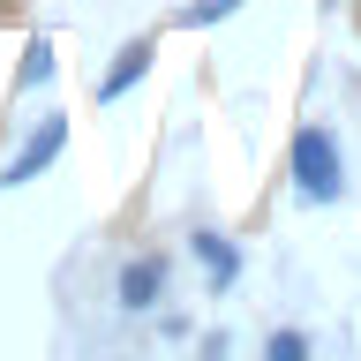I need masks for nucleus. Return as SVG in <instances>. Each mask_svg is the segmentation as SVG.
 <instances>
[{"label":"nucleus","mask_w":361,"mask_h":361,"mask_svg":"<svg viewBox=\"0 0 361 361\" xmlns=\"http://www.w3.org/2000/svg\"><path fill=\"white\" fill-rule=\"evenodd\" d=\"M293 188H301V203H338L346 196V166H338V143L331 128H293Z\"/></svg>","instance_id":"obj_1"},{"label":"nucleus","mask_w":361,"mask_h":361,"mask_svg":"<svg viewBox=\"0 0 361 361\" xmlns=\"http://www.w3.org/2000/svg\"><path fill=\"white\" fill-rule=\"evenodd\" d=\"M68 151V113H53V121H45L38 135H30V143H23L16 158H8V166H0V188H23V180H38L45 166H53V158Z\"/></svg>","instance_id":"obj_2"},{"label":"nucleus","mask_w":361,"mask_h":361,"mask_svg":"<svg viewBox=\"0 0 361 361\" xmlns=\"http://www.w3.org/2000/svg\"><path fill=\"white\" fill-rule=\"evenodd\" d=\"M113 293H121V309H158L166 301V256H128Z\"/></svg>","instance_id":"obj_3"},{"label":"nucleus","mask_w":361,"mask_h":361,"mask_svg":"<svg viewBox=\"0 0 361 361\" xmlns=\"http://www.w3.org/2000/svg\"><path fill=\"white\" fill-rule=\"evenodd\" d=\"M188 248H196V264H203V279H211V293H226L233 279H241V248L226 241V233H211V226H203Z\"/></svg>","instance_id":"obj_4"},{"label":"nucleus","mask_w":361,"mask_h":361,"mask_svg":"<svg viewBox=\"0 0 361 361\" xmlns=\"http://www.w3.org/2000/svg\"><path fill=\"white\" fill-rule=\"evenodd\" d=\"M151 53H158L151 38H128V45H121V53H113V68H106V83H98V106H113V98H121L128 83H143V68H151Z\"/></svg>","instance_id":"obj_5"},{"label":"nucleus","mask_w":361,"mask_h":361,"mask_svg":"<svg viewBox=\"0 0 361 361\" xmlns=\"http://www.w3.org/2000/svg\"><path fill=\"white\" fill-rule=\"evenodd\" d=\"M233 8H241V0H180V30H203V23H226V16H233Z\"/></svg>","instance_id":"obj_6"},{"label":"nucleus","mask_w":361,"mask_h":361,"mask_svg":"<svg viewBox=\"0 0 361 361\" xmlns=\"http://www.w3.org/2000/svg\"><path fill=\"white\" fill-rule=\"evenodd\" d=\"M45 75H53V45L38 38V45H30V53H23V75H16V83H23V90H38Z\"/></svg>","instance_id":"obj_7"},{"label":"nucleus","mask_w":361,"mask_h":361,"mask_svg":"<svg viewBox=\"0 0 361 361\" xmlns=\"http://www.w3.org/2000/svg\"><path fill=\"white\" fill-rule=\"evenodd\" d=\"M264 354H271V361H301V354H309V338H301V331H271Z\"/></svg>","instance_id":"obj_8"}]
</instances>
